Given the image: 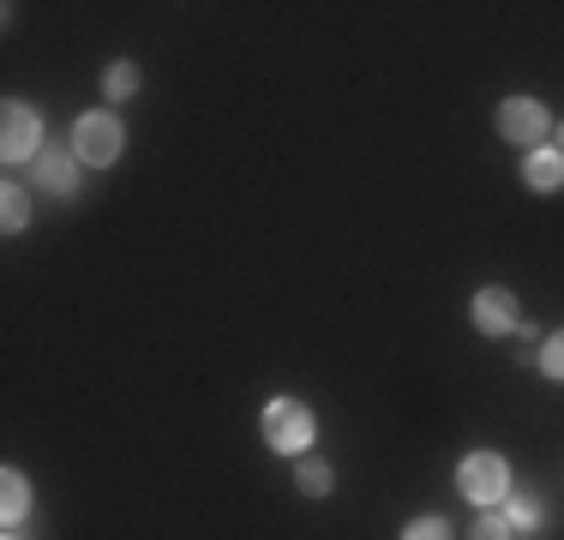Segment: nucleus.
I'll list each match as a JSON object with an SVG mask.
<instances>
[{"label":"nucleus","mask_w":564,"mask_h":540,"mask_svg":"<svg viewBox=\"0 0 564 540\" xmlns=\"http://www.w3.org/2000/svg\"><path fill=\"white\" fill-rule=\"evenodd\" d=\"M456 493L492 510V505H499V498L510 493V468H505V456H492V451L463 456V468H456Z\"/></svg>","instance_id":"obj_1"},{"label":"nucleus","mask_w":564,"mask_h":540,"mask_svg":"<svg viewBox=\"0 0 564 540\" xmlns=\"http://www.w3.org/2000/svg\"><path fill=\"white\" fill-rule=\"evenodd\" d=\"M264 439H271L276 456H301L306 444H313V414L294 397H276L271 409H264Z\"/></svg>","instance_id":"obj_2"},{"label":"nucleus","mask_w":564,"mask_h":540,"mask_svg":"<svg viewBox=\"0 0 564 540\" xmlns=\"http://www.w3.org/2000/svg\"><path fill=\"white\" fill-rule=\"evenodd\" d=\"M48 144H43V120H36V108L24 102H7V115H0V156L7 162H36Z\"/></svg>","instance_id":"obj_3"},{"label":"nucleus","mask_w":564,"mask_h":540,"mask_svg":"<svg viewBox=\"0 0 564 540\" xmlns=\"http://www.w3.org/2000/svg\"><path fill=\"white\" fill-rule=\"evenodd\" d=\"M120 144H127V132H120L115 115H85L73 127V156L90 162V169H109V162L120 156Z\"/></svg>","instance_id":"obj_4"},{"label":"nucleus","mask_w":564,"mask_h":540,"mask_svg":"<svg viewBox=\"0 0 564 540\" xmlns=\"http://www.w3.org/2000/svg\"><path fill=\"white\" fill-rule=\"evenodd\" d=\"M499 132L510 144H534V151H541V139L553 132V115H546L534 97H505L499 102Z\"/></svg>","instance_id":"obj_5"},{"label":"nucleus","mask_w":564,"mask_h":540,"mask_svg":"<svg viewBox=\"0 0 564 540\" xmlns=\"http://www.w3.org/2000/svg\"><path fill=\"white\" fill-rule=\"evenodd\" d=\"M475 324H480L487 336L522 331V306H517V294H510V289H480V294H475Z\"/></svg>","instance_id":"obj_6"},{"label":"nucleus","mask_w":564,"mask_h":540,"mask_svg":"<svg viewBox=\"0 0 564 540\" xmlns=\"http://www.w3.org/2000/svg\"><path fill=\"white\" fill-rule=\"evenodd\" d=\"M36 186H43L48 198H73V186H78V156H73V151H43V156H36Z\"/></svg>","instance_id":"obj_7"},{"label":"nucleus","mask_w":564,"mask_h":540,"mask_svg":"<svg viewBox=\"0 0 564 540\" xmlns=\"http://www.w3.org/2000/svg\"><path fill=\"white\" fill-rule=\"evenodd\" d=\"M522 181H529L534 193H558V186H564V151H546V144H541V151L522 162Z\"/></svg>","instance_id":"obj_8"},{"label":"nucleus","mask_w":564,"mask_h":540,"mask_svg":"<svg viewBox=\"0 0 564 540\" xmlns=\"http://www.w3.org/2000/svg\"><path fill=\"white\" fill-rule=\"evenodd\" d=\"M0 493H7V498H0V517L24 522V510H31V486H24L19 468H7V475H0Z\"/></svg>","instance_id":"obj_9"},{"label":"nucleus","mask_w":564,"mask_h":540,"mask_svg":"<svg viewBox=\"0 0 564 540\" xmlns=\"http://www.w3.org/2000/svg\"><path fill=\"white\" fill-rule=\"evenodd\" d=\"M294 486H301L306 498H330V486H337V475H330L318 456H301V468H294Z\"/></svg>","instance_id":"obj_10"},{"label":"nucleus","mask_w":564,"mask_h":540,"mask_svg":"<svg viewBox=\"0 0 564 540\" xmlns=\"http://www.w3.org/2000/svg\"><path fill=\"white\" fill-rule=\"evenodd\" d=\"M102 97H109V102L139 97V66H132V61H115L109 73H102Z\"/></svg>","instance_id":"obj_11"},{"label":"nucleus","mask_w":564,"mask_h":540,"mask_svg":"<svg viewBox=\"0 0 564 540\" xmlns=\"http://www.w3.org/2000/svg\"><path fill=\"white\" fill-rule=\"evenodd\" d=\"M0 223H7V235H19V228L31 223V193H24V186H7V193H0Z\"/></svg>","instance_id":"obj_12"},{"label":"nucleus","mask_w":564,"mask_h":540,"mask_svg":"<svg viewBox=\"0 0 564 540\" xmlns=\"http://www.w3.org/2000/svg\"><path fill=\"white\" fill-rule=\"evenodd\" d=\"M505 522H510V534H534L541 529V505H534L529 493H517V505L505 510Z\"/></svg>","instance_id":"obj_13"},{"label":"nucleus","mask_w":564,"mask_h":540,"mask_svg":"<svg viewBox=\"0 0 564 540\" xmlns=\"http://www.w3.org/2000/svg\"><path fill=\"white\" fill-rule=\"evenodd\" d=\"M534 367H541L546 378H564V331H553L541 348H534Z\"/></svg>","instance_id":"obj_14"},{"label":"nucleus","mask_w":564,"mask_h":540,"mask_svg":"<svg viewBox=\"0 0 564 540\" xmlns=\"http://www.w3.org/2000/svg\"><path fill=\"white\" fill-rule=\"evenodd\" d=\"M468 540H517V534H510L505 510H487V517H480L475 529H468Z\"/></svg>","instance_id":"obj_15"},{"label":"nucleus","mask_w":564,"mask_h":540,"mask_svg":"<svg viewBox=\"0 0 564 540\" xmlns=\"http://www.w3.org/2000/svg\"><path fill=\"white\" fill-rule=\"evenodd\" d=\"M402 540H451V522L445 517H414L409 529H402Z\"/></svg>","instance_id":"obj_16"},{"label":"nucleus","mask_w":564,"mask_h":540,"mask_svg":"<svg viewBox=\"0 0 564 540\" xmlns=\"http://www.w3.org/2000/svg\"><path fill=\"white\" fill-rule=\"evenodd\" d=\"M558 151H564V132H558Z\"/></svg>","instance_id":"obj_17"},{"label":"nucleus","mask_w":564,"mask_h":540,"mask_svg":"<svg viewBox=\"0 0 564 540\" xmlns=\"http://www.w3.org/2000/svg\"><path fill=\"white\" fill-rule=\"evenodd\" d=\"M7 540H19V534H7Z\"/></svg>","instance_id":"obj_18"}]
</instances>
